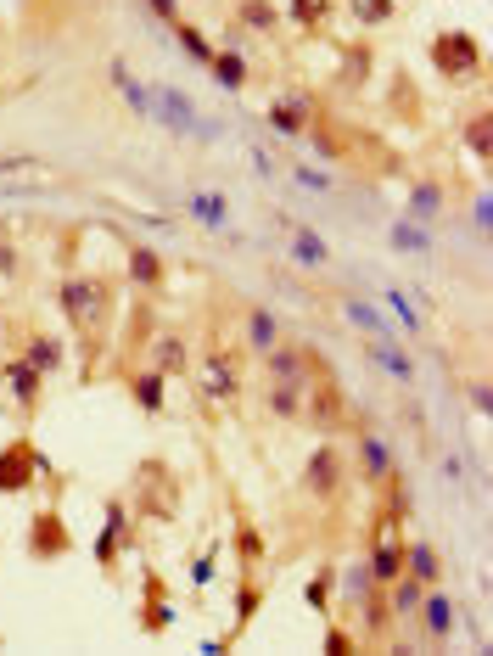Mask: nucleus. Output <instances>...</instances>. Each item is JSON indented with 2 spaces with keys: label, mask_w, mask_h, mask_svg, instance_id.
<instances>
[{
  "label": "nucleus",
  "mask_w": 493,
  "mask_h": 656,
  "mask_svg": "<svg viewBox=\"0 0 493 656\" xmlns=\"http://www.w3.org/2000/svg\"><path fill=\"white\" fill-rule=\"evenodd\" d=\"M57 303L73 320L79 337H96V331L113 320V281H107V275H68V281L57 286Z\"/></svg>",
  "instance_id": "1"
},
{
  "label": "nucleus",
  "mask_w": 493,
  "mask_h": 656,
  "mask_svg": "<svg viewBox=\"0 0 493 656\" xmlns=\"http://www.w3.org/2000/svg\"><path fill=\"white\" fill-rule=\"evenodd\" d=\"M129 516H141V522H174V516H180V477H174L163 460H141V466H135Z\"/></svg>",
  "instance_id": "2"
},
{
  "label": "nucleus",
  "mask_w": 493,
  "mask_h": 656,
  "mask_svg": "<svg viewBox=\"0 0 493 656\" xmlns=\"http://www.w3.org/2000/svg\"><path fill=\"white\" fill-rule=\"evenodd\" d=\"M152 90V118L163 124V135H185V141H219V118H208L191 101V90L180 85H146Z\"/></svg>",
  "instance_id": "3"
},
{
  "label": "nucleus",
  "mask_w": 493,
  "mask_h": 656,
  "mask_svg": "<svg viewBox=\"0 0 493 656\" xmlns=\"http://www.w3.org/2000/svg\"><path fill=\"white\" fill-rule=\"evenodd\" d=\"M432 68L443 73V79H482V73H488V51H482L477 34L443 29L432 40Z\"/></svg>",
  "instance_id": "4"
},
{
  "label": "nucleus",
  "mask_w": 493,
  "mask_h": 656,
  "mask_svg": "<svg viewBox=\"0 0 493 656\" xmlns=\"http://www.w3.org/2000/svg\"><path fill=\"white\" fill-rule=\"evenodd\" d=\"M404 516L393 511H381L376 516V528H370V544H365V567L376 584H393L398 572H404V528H398Z\"/></svg>",
  "instance_id": "5"
},
{
  "label": "nucleus",
  "mask_w": 493,
  "mask_h": 656,
  "mask_svg": "<svg viewBox=\"0 0 493 656\" xmlns=\"http://www.w3.org/2000/svg\"><path fill=\"white\" fill-rule=\"evenodd\" d=\"M34 471H51V460L34 449V438H12L0 449V494H29Z\"/></svg>",
  "instance_id": "6"
},
{
  "label": "nucleus",
  "mask_w": 493,
  "mask_h": 656,
  "mask_svg": "<svg viewBox=\"0 0 493 656\" xmlns=\"http://www.w3.org/2000/svg\"><path fill=\"white\" fill-rule=\"evenodd\" d=\"M197 387L208 404H230L241 393V359L230 354V348H208L197 365Z\"/></svg>",
  "instance_id": "7"
},
{
  "label": "nucleus",
  "mask_w": 493,
  "mask_h": 656,
  "mask_svg": "<svg viewBox=\"0 0 493 656\" xmlns=\"http://www.w3.org/2000/svg\"><path fill=\"white\" fill-rule=\"evenodd\" d=\"M129 544H135V528H129V500H107V511H101V533H96V567L113 572Z\"/></svg>",
  "instance_id": "8"
},
{
  "label": "nucleus",
  "mask_w": 493,
  "mask_h": 656,
  "mask_svg": "<svg viewBox=\"0 0 493 656\" xmlns=\"http://www.w3.org/2000/svg\"><path fill=\"white\" fill-rule=\"evenodd\" d=\"M264 371H269V382L309 387V376H320L325 365H320V354L303 348V343H275V348H264Z\"/></svg>",
  "instance_id": "9"
},
{
  "label": "nucleus",
  "mask_w": 493,
  "mask_h": 656,
  "mask_svg": "<svg viewBox=\"0 0 493 656\" xmlns=\"http://www.w3.org/2000/svg\"><path fill=\"white\" fill-rule=\"evenodd\" d=\"M342 483H348V471H342V449L337 443H320L309 455V466H303V494H314V500H337Z\"/></svg>",
  "instance_id": "10"
},
{
  "label": "nucleus",
  "mask_w": 493,
  "mask_h": 656,
  "mask_svg": "<svg viewBox=\"0 0 493 656\" xmlns=\"http://www.w3.org/2000/svg\"><path fill=\"white\" fill-rule=\"evenodd\" d=\"M264 124L275 129V141H286V146H297L303 135H309V124H314V107L297 90H286V96H275L264 107Z\"/></svg>",
  "instance_id": "11"
},
{
  "label": "nucleus",
  "mask_w": 493,
  "mask_h": 656,
  "mask_svg": "<svg viewBox=\"0 0 493 656\" xmlns=\"http://www.w3.org/2000/svg\"><path fill=\"white\" fill-rule=\"evenodd\" d=\"M73 550V533L62 522V511H34L29 516V561H57Z\"/></svg>",
  "instance_id": "12"
},
{
  "label": "nucleus",
  "mask_w": 493,
  "mask_h": 656,
  "mask_svg": "<svg viewBox=\"0 0 493 656\" xmlns=\"http://www.w3.org/2000/svg\"><path fill=\"white\" fill-rule=\"evenodd\" d=\"M303 404H320V410H303L309 427H320V432H342L348 427V393H342L325 371H320V387H314V393L303 387Z\"/></svg>",
  "instance_id": "13"
},
{
  "label": "nucleus",
  "mask_w": 493,
  "mask_h": 656,
  "mask_svg": "<svg viewBox=\"0 0 493 656\" xmlns=\"http://www.w3.org/2000/svg\"><path fill=\"white\" fill-rule=\"evenodd\" d=\"M365 359L376 365V371H387L393 382H415V376H421L415 354H409V348H398V337H370V343H365Z\"/></svg>",
  "instance_id": "14"
},
{
  "label": "nucleus",
  "mask_w": 493,
  "mask_h": 656,
  "mask_svg": "<svg viewBox=\"0 0 493 656\" xmlns=\"http://www.w3.org/2000/svg\"><path fill=\"white\" fill-rule=\"evenodd\" d=\"M415 612H421V628H426V645H443L454 634V623H460V612H454V600L443 595V589H426L421 595V606H415Z\"/></svg>",
  "instance_id": "15"
},
{
  "label": "nucleus",
  "mask_w": 493,
  "mask_h": 656,
  "mask_svg": "<svg viewBox=\"0 0 493 656\" xmlns=\"http://www.w3.org/2000/svg\"><path fill=\"white\" fill-rule=\"evenodd\" d=\"M281 225H286V242H292L297 270H325V264H331V247L320 242L314 225H303V219H281Z\"/></svg>",
  "instance_id": "16"
},
{
  "label": "nucleus",
  "mask_w": 493,
  "mask_h": 656,
  "mask_svg": "<svg viewBox=\"0 0 493 656\" xmlns=\"http://www.w3.org/2000/svg\"><path fill=\"white\" fill-rule=\"evenodd\" d=\"M146 365L163 371V376H185V371H191V348H185L180 331H157L152 348H146Z\"/></svg>",
  "instance_id": "17"
},
{
  "label": "nucleus",
  "mask_w": 493,
  "mask_h": 656,
  "mask_svg": "<svg viewBox=\"0 0 493 656\" xmlns=\"http://www.w3.org/2000/svg\"><path fill=\"white\" fill-rule=\"evenodd\" d=\"M0 376H6V387H12V399H17V410H40V382H45V371H34L29 359H6L0 365Z\"/></svg>",
  "instance_id": "18"
},
{
  "label": "nucleus",
  "mask_w": 493,
  "mask_h": 656,
  "mask_svg": "<svg viewBox=\"0 0 493 656\" xmlns=\"http://www.w3.org/2000/svg\"><path fill=\"white\" fill-rule=\"evenodd\" d=\"M129 281L141 286V292H163V281H169V264H163V253L146 242H129Z\"/></svg>",
  "instance_id": "19"
},
{
  "label": "nucleus",
  "mask_w": 493,
  "mask_h": 656,
  "mask_svg": "<svg viewBox=\"0 0 493 656\" xmlns=\"http://www.w3.org/2000/svg\"><path fill=\"white\" fill-rule=\"evenodd\" d=\"M387 247H393V253H415V258H432V225H421V219H393V225H387Z\"/></svg>",
  "instance_id": "20"
},
{
  "label": "nucleus",
  "mask_w": 493,
  "mask_h": 656,
  "mask_svg": "<svg viewBox=\"0 0 493 656\" xmlns=\"http://www.w3.org/2000/svg\"><path fill=\"white\" fill-rule=\"evenodd\" d=\"M404 572L415 578V584H443V556H437L426 539H404Z\"/></svg>",
  "instance_id": "21"
},
{
  "label": "nucleus",
  "mask_w": 493,
  "mask_h": 656,
  "mask_svg": "<svg viewBox=\"0 0 493 656\" xmlns=\"http://www.w3.org/2000/svg\"><path fill=\"white\" fill-rule=\"evenodd\" d=\"M185 214L202 230H230V202L219 191H185Z\"/></svg>",
  "instance_id": "22"
},
{
  "label": "nucleus",
  "mask_w": 493,
  "mask_h": 656,
  "mask_svg": "<svg viewBox=\"0 0 493 656\" xmlns=\"http://www.w3.org/2000/svg\"><path fill=\"white\" fill-rule=\"evenodd\" d=\"M342 320H348V326H359V331H365V337H393V320H387V314H381L376 309V303H365V298H353V292H348V298H342Z\"/></svg>",
  "instance_id": "23"
},
{
  "label": "nucleus",
  "mask_w": 493,
  "mask_h": 656,
  "mask_svg": "<svg viewBox=\"0 0 493 656\" xmlns=\"http://www.w3.org/2000/svg\"><path fill=\"white\" fill-rule=\"evenodd\" d=\"M208 73L225 96H241V90H247V57H241V51H213Z\"/></svg>",
  "instance_id": "24"
},
{
  "label": "nucleus",
  "mask_w": 493,
  "mask_h": 656,
  "mask_svg": "<svg viewBox=\"0 0 493 656\" xmlns=\"http://www.w3.org/2000/svg\"><path fill=\"white\" fill-rule=\"evenodd\" d=\"M113 85H118V96H124L129 113H135V118H152V90H146L135 73H129L124 57H113Z\"/></svg>",
  "instance_id": "25"
},
{
  "label": "nucleus",
  "mask_w": 493,
  "mask_h": 656,
  "mask_svg": "<svg viewBox=\"0 0 493 656\" xmlns=\"http://www.w3.org/2000/svg\"><path fill=\"white\" fill-rule=\"evenodd\" d=\"M359 460H365V477H370V483H387V477L398 471L393 443H387V438H370V432L359 438Z\"/></svg>",
  "instance_id": "26"
},
{
  "label": "nucleus",
  "mask_w": 493,
  "mask_h": 656,
  "mask_svg": "<svg viewBox=\"0 0 493 656\" xmlns=\"http://www.w3.org/2000/svg\"><path fill=\"white\" fill-rule=\"evenodd\" d=\"M381 303L393 309V326H398V331H409V337H421V331H426V314H421V303L409 298L404 286H387V292H381Z\"/></svg>",
  "instance_id": "27"
},
{
  "label": "nucleus",
  "mask_w": 493,
  "mask_h": 656,
  "mask_svg": "<svg viewBox=\"0 0 493 656\" xmlns=\"http://www.w3.org/2000/svg\"><path fill=\"white\" fill-rule=\"evenodd\" d=\"M163 387H169V376L146 365V371H135V376H129V399L141 404L146 415H163Z\"/></svg>",
  "instance_id": "28"
},
{
  "label": "nucleus",
  "mask_w": 493,
  "mask_h": 656,
  "mask_svg": "<svg viewBox=\"0 0 493 656\" xmlns=\"http://www.w3.org/2000/svg\"><path fill=\"white\" fill-rule=\"evenodd\" d=\"M331 12H337V0H286L281 17L292 23V29H303V34H320Z\"/></svg>",
  "instance_id": "29"
},
{
  "label": "nucleus",
  "mask_w": 493,
  "mask_h": 656,
  "mask_svg": "<svg viewBox=\"0 0 493 656\" xmlns=\"http://www.w3.org/2000/svg\"><path fill=\"white\" fill-rule=\"evenodd\" d=\"M241 331H247V348H253V354H264V348L281 343V320H275V309H247Z\"/></svg>",
  "instance_id": "30"
},
{
  "label": "nucleus",
  "mask_w": 493,
  "mask_h": 656,
  "mask_svg": "<svg viewBox=\"0 0 493 656\" xmlns=\"http://www.w3.org/2000/svg\"><path fill=\"white\" fill-rule=\"evenodd\" d=\"M23 359H29L34 371L51 376V371H62V359H68V354H62V337H51V331H34L29 343H23Z\"/></svg>",
  "instance_id": "31"
},
{
  "label": "nucleus",
  "mask_w": 493,
  "mask_h": 656,
  "mask_svg": "<svg viewBox=\"0 0 493 656\" xmlns=\"http://www.w3.org/2000/svg\"><path fill=\"white\" fill-rule=\"evenodd\" d=\"M264 410L275 415V421H303V387L297 382H269Z\"/></svg>",
  "instance_id": "32"
},
{
  "label": "nucleus",
  "mask_w": 493,
  "mask_h": 656,
  "mask_svg": "<svg viewBox=\"0 0 493 656\" xmlns=\"http://www.w3.org/2000/svg\"><path fill=\"white\" fill-rule=\"evenodd\" d=\"M174 612H169V600H163V589H157V572H146V606H141V628L146 634H169Z\"/></svg>",
  "instance_id": "33"
},
{
  "label": "nucleus",
  "mask_w": 493,
  "mask_h": 656,
  "mask_svg": "<svg viewBox=\"0 0 493 656\" xmlns=\"http://www.w3.org/2000/svg\"><path fill=\"white\" fill-rule=\"evenodd\" d=\"M460 141H465V152H471V157L482 163V169H488V157H493V113H488V107H477V118L465 124Z\"/></svg>",
  "instance_id": "34"
},
{
  "label": "nucleus",
  "mask_w": 493,
  "mask_h": 656,
  "mask_svg": "<svg viewBox=\"0 0 493 656\" xmlns=\"http://www.w3.org/2000/svg\"><path fill=\"white\" fill-rule=\"evenodd\" d=\"M404 12V0H348V17L359 29H381V23H393Z\"/></svg>",
  "instance_id": "35"
},
{
  "label": "nucleus",
  "mask_w": 493,
  "mask_h": 656,
  "mask_svg": "<svg viewBox=\"0 0 493 656\" xmlns=\"http://www.w3.org/2000/svg\"><path fill=\"white\" fill-rule=\"evenodd\" d=\"M437 214H443V186H437V180H415V186H409V219L432 225Z\"/></svg>",
  "instance_id": "36"
},
{
  "label": "nucleus",
  "mask_w": 493,
  "mask_h": 656,
  "mask_svg": "<svg viewBox=\"0 0 493 656\" xmlns=\"http://www.w3.org/2000/svg\"><path fill=\"white\" fill-rule=\"evenodd\" d=\"M169 29H174V40H180V51H185V57L197 62V68H208L219 45H208V34H202L197 23H185V17H180V23H169Z\"/></svg>",
  "instance_id": "37"
},
{
  "label": "nucleus",
  "mask_w": 493,
  "mask_h": 656,
  "mask_svg": "<svg viewBox=\"0 0 493 656\" xmlns=\"http://www.w3.org/2000/svg\"><path fill=\"white\" fill-rule=\"evenodd\" d=\"M236 17L247 23V29H258V34H275L281 6H275V0H236Z\"/></svg>",
  "instance_id": "38"
},
{
  "label": "nucleus",
  "mask_w": 493,
  "mask_h": 656,
  "mask_svg": "<svg viewBox=\"0 0 493 656\" xmlns=\"http://www.w3.org/2000/svg\"><path fill=\"white\" fill-rule=\"evenodd\" d=\"M387 589H393V595H387V606H393V617H415V606H421L426 584H415L409 572H398V578H393Z\"/></svg>",
  "instance_id": "39"
},
{
  "label": "nucleus",
  "mask_w": 493,
  "mask_h": 656,
  "mask_svg": "<svg viewBox=\"0 0 493 656\" xmlns=\"http://www.w3.org/2000/svg\"><path fill=\"white\" fill-rule=\"evenodd\" d=\"M258 606H264V589H258V584H253V572H247V578L236 584V617H230V640H236L241 628H247V617H253Z\"/></svg>",
  "instance_id": "40"
},
{
  "label": "nucleus",
  "mask_w": 493,
  "mask_h": 656,
  "mask_svg": "<svg viewBox=\"0 0 493 656\" xmlns=\"http://www.w3.org/2000/svg\"><path fill=\"white\" fill-rule=\"evenodd\" d=\"M331 595H337V567H320L314 572V584L303 589V600H309V612H331Z\"/></svg>",
  "instance_id": "41"
},
{
  "label": "nucleus",
  "mask_w": 493,
  "mask_h": 656,
  "mask_svg": "<svg viewBox=\"0 0 493 656\" xmlns=\"http://www.w3.org/2000/svg\"><path fill=\"white\" fill-rule=\"evenodd\" d=\"M236 556H241V567L253 572V561H264V533L253 528V522H241L236 528Z\"/></svg>",
  "instance_id": "42"
},
{
  "label": "nucleus",
  "mask_w": 493,
  "mask_h": 656,
  "mask_svg": "<svg viewBox=\"0 0 493 656\" xmlns=\"http://www.w3.org/2000/svg\"><path fill=\"white\" fill-rule=\"evenodd\" d=\"M471 230H477V242H488V230H493V191L482 186L477 202H471Z\"/></svg>",
  "instance_id": "43"
},
{
  "label": "nucleus",
  "mask_w": 493,
  "mask_h": 656,
  "mask_svg": "<svg viewBox=\"0 0 493 656\" xmlns=\"http://www.w3.org/2000/svg\"><path fill=\"white\" fill-rule=\"evenodd\" d=\"M292 180H297L303 191H320V197H325L331 186H337V180H331L325 169H314V163H292Z\"/></svg>",
  "instance_id": "44"
},
{
  "label": "nucleus",
  "mask_w": 493,
  "mask_h": 656,
  "mask_svg": "<svg viewBox=\"0 0 493 656\" xmlns=\"http://www.w3.org/2000/svg\"><path fill=\"white\" fill-rule=\"evenodd\" d=\"M365 68H370V51H365V45H348V51H342V73H348V85H365Z\"/></svg>",
  "instance_id": "45"
},
{
  "label": "nucleus",
  "mask_w": 493,
  "mask_h": 656,
  "mask_svg": "<svg viewBox=\"0 0 493 656\" xmlns=\"http://www.w3.org/2000/svg\"><path fill=\"white\" fill-rule=\"evenodd\" d=\"M213 578H219V550H208V556H197V561H191V584H197L202 595H208V584H213Z\"/></svg>",
  "instance_id": "46"
},
{
  "label": "nucleus",
  "mask_w": 493,
  "mask_h": 656,
  "mask_svg": "<svg viewBox=\"0 0 493 656\" xmlns=\"http://www.w3.org/2000/svg\"><path fill=\"white\" fill-rule=\"evenodd\" d=\"M29 169H40L34 152H0V174H29Z\"/></svg>",
  "instance_id": "47"
},
{
  "label": "nucleus",
  "mask_w": 493,
  "mask_h": 656,
  "mask_svg": "<svg viewBox=\"0 0 493 656\" xmlns=\"http://www.w3.org/2000/svg\"><path fill=\"white\" fill-rule=\"evenodd\" d=\"M471 404H477V415H488V410H493V387H488V376H477V382H471Z\"/></svg>",
  "instance_id": "48"
},
{
  "label": "nucleus",
  "mask_w": 493,
  "mask_h": 656,
  "mask_svg": "<svg viewBox=\"0 0 493 656\" xmlns=\"http://www.w3.org/2000/svg\"><path fill=\"white\" fill-rule=\"evenodd\" d=\"M146 12L163 17V23H180V0H146Z\"/></svg>",
  "instance_id": "49"
},
{
  "label": "nucleus",
  "mask_w": 493,
  "mask_h": 656,
  "mask_svg": "<svg viewBox=\"0 0 493 656\" xmlns=\"http://www.w3.org/2000/svg\"><path fill=\"white\" fill-rule=\"evenodd\" d=\"M247 157H253V169H258V174H275V157H269V152H264V146H258V141L247 146Z\"/></svg>",
  "instance_id": "50"
},
{
  "label": "nucleus",
  "mask_w": 493,
  "mask_h": 656,
  "mask_svg": "<svg viewBox=\"0 0 493 656\" xmlns=\"http://www.w3.org/2000/svg\"><path fill=\"white\" fill-rule=\"evenodd\" d=\"M12 270H17V247L6 242V236H0V281H6V275H12Z\"/></svg>",
  "instance_id": "51"
},
{
  "label": "nucleus",
  "mask_w": 493,
  "mask_h": 656,
  "mask_svg": "<svg viewBox=\"0 0 493 656\" xmlns=\"http://www.w3.org/2000/svg\"><path fill=\"white\" fill-rule=\"evenodd\" d=\"M325 651L337 656V651H353V634H342V628H331V634H325Z\"/></svg>",
  "instance_id": "52"
}]
</instances>
